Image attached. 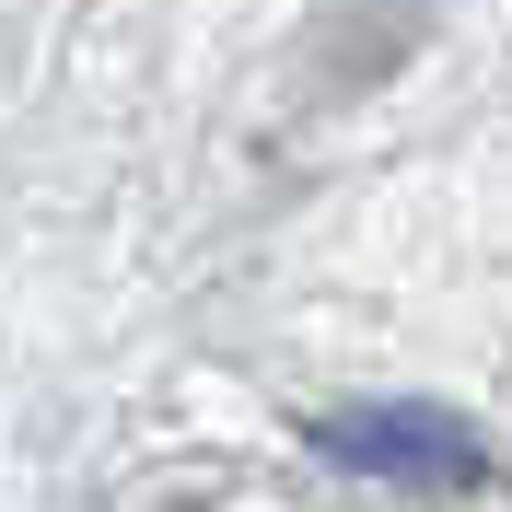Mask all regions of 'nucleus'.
<instances>
[{
    "mask_svg": "<svg viewBox=\"0 0 512 512\" xmlns=\"http://www.w3.org/2000/svg\"><path fill=\"white\" fill-rule=\"evenodd\" d=\"M315 443L338 454V466H361V478H396V489H466V478H489V443L454 408H431V396H361V408H326Z\"/></svg>",
    "mask_w": 512,
    "mask_h": 512,
    "instance_id": "1",
    "label": "nucleus"
}]
</instances>
